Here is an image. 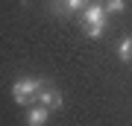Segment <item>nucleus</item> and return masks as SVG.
Wrapping results in <instances>:
<instances>
[{
  "mask_svg": "<svg viewBox=\"0 0 132 126\" xmlns=\"http://www.w3.org/2000/svg\"><path fill=\"white\" fill-rule=\"evenodd\" d=\"M126 9V0H109V6H106V12H123Z\"/></svg>",
  "mask_w": 132,
  "mask_h": 126,
  "instance_id": "nucleus-7",
  "label": "nucleus"
},
{
  "mask_svg": "<svg viewBox=\"0 0 132 126\" xmlns=\"http://www.w3.org/2000/svg\"><path fill=\"white\" fill-rule=\"evenodd\" d=\"M56 3H62L68 12H79L82 6H85V0H56Z\"/></svg>",
  "mask_w": 132,
  "mask_h": 126,
  "instance_id": "nucleus-6",
  "label": "nucleus"
},
{
  "mask_svg": "<svg viewBox=\"0 0 132 126\" xmlns=\"http://www.w3.org/2000/svg\"><path fill=\"white\" fill-rule=\"evenodd\" d=\"M35 103H41V106H47V108H62V103H65V100H62L59 91H53V88H47V85H44V88L38 91V100H35Z\"/></svg>",
  "mask_w": 132,
  "mask_h": 126,
  "instance_id": "nucleus-3",
  "label": "nucleus"
},
{
  "mask_svg": "<svg viewBox=\"0 0 132 126\" xmlns=\"http://www.w3.org/2000/svg\"><path fill=\"white\" fill-rule=\"evenodd\" d=\"M41 88H44L41 79H35V76H24V79H15L12 97H15L18 106H32L35 100H38V91H41Z\"/></svg>",
  "mask_w": 132,
  "mask_h": 126,
  "instance_id": "nucleus-1",
  "label": "nucleus"
},
{
  "mask_svg": "<svg viewBox=\"0 0 132 126\" xmlns=\"http://www.w3.org/2000/svg\"><path fill=\"white\" fill-rule=\"evenodd\" d=\"M106 9H103V6H88V9H85V15H82V23H85V29H88V38H100V35H103V29H106Z\"/></svg>",
  "mask_w": 132,
  "mask_h": 126,
  "instance_id": "nucleus-2",
  "label": "nucleus"
},
{
  "mask_svg": "<svg viewBox=\"0 0 132 126\" xmlns=\"http://www.w3.org/2000/svg\"><path fill=\"white\" fill-rule=\"evenodd\" d=\"M118 56H120V62H132V35H123V38H120Z\"/></svg>",
  "mask_w": 132,
  "mask_h": 126,
  "instance_id": "nucleus-5",
  "label": "nucleus"
},
{
  "mask_svg": "<svg viewBox=\"0 0 132 126\" xmlns=\"http://www.w3.org/2000/svg\"><path fill=\"white\" fill-rule=\"evenodd\" d=\"M47 120H50V108L41 106V103H35L32 108H29V114H27V123L29 126H41V123H47Z\"/></svg>",
  "mask_w": 132,
  "mask_h": 126,
  "instance_id": "nucleus-4",
  "label": "nucleus"
}]
</instances>
